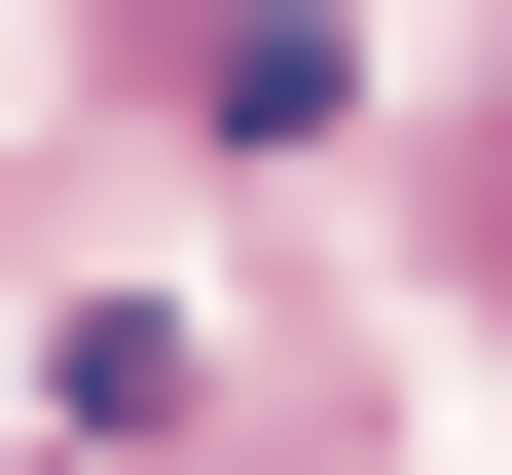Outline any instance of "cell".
<instances>
[{"label":"cell","instance_id":"cell-1","mask_svg":"<svg viewBox=\"0 0 512 475\" xmlns=\"http://www.w3.org/2000/svg\"><path fill=\"white\" fill-rule=\"evenodd\" d=\"M439 220H476V293H512V110H476V183H439Z\"/></svg>","mask_w":512,"mask_h":475}]
</instances>
